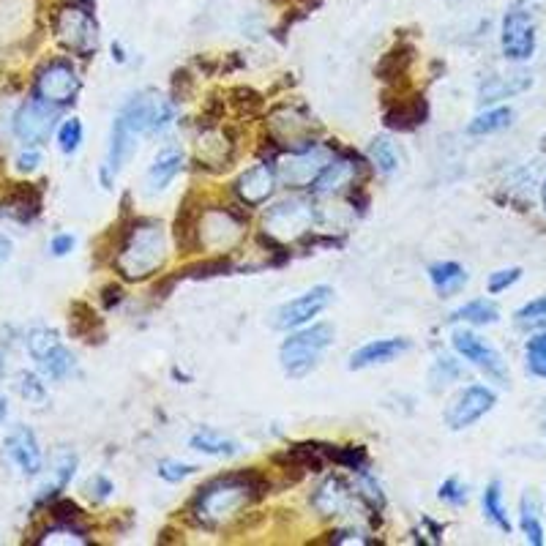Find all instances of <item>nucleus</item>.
<instances>
[{
  "label": "nucleus",
  "mask_w": 546,
  "mask_h": 546,
  "mask_svg": "<svg viewBox=\"0 0 546 546\" xmlns=\"http://www.w3.org/2000/svg\"><path fill=\"white\" fill-rule=\"evenodd\" d=\"M3 456L20 470L22 476H39L41 465H44L39 440L28 426H17L14 432H9V437L3 440Z\"/></svg>",
  "instance_id": "4468645a"
},
{
  "label": "nucleus",
  "mask_w": 546,
  "mask_h": 546,
  "mask_svg": "<svg viewBox=\"0 0 546 546\" xmlns=\"http://www.w3.org/2000/svg\"><path fill=\"white\" fill-rule=\"evenodd\" d=\"M197 473V467L186 465V462H178V459H164L162 465H159V476L164 481H170V484H178L183 478H189Z\"/></svg>",
  "instance_id": "a19ab883"
},
{
  "label": "nucleus",
  "mask_w": 546,
  "mask_h": 546,
  "mask_svg": "<svg viewBox=\"0 0 546 546\" xmlns=\"http://www.w3.org/2000/svg\"><path fill=\"white\" fill-rule=\"evenodd\" d=\"M334 344V328L328 323H317L312 328H304L298 334L287 336L279 347V361H282L284 375L301 380L320 364L323 353Z\"/></svg>",
  "instance_id": "7ed1b4c3"
},
{
  "label": "nucleus",
  "mask_w": 546,
  "mask_h": 546,
  "mask_svg": "<svg viewBox=\"0 0 546 546\" xmlns=\"http://www.w3.org/2000/svg\"><path fill=\"white\" fill-rule=\"evenodd\" d=\"M183 170V151L175 145H167L159 156L153 159L151 170H148V189L151 192H162L170 186V181Z\"/></svg>",
  "instance_id": "aec40b11"
},
{
  "label": "nucleus",
  "mask_w": 546,
  "mask_h": 546,
  "mask_svg": "<svg viewBox=\"0 0 546 546\" xmlns=\"http://www.w3.org/2000/svg\"><path fill=\"white\" fill-rule=\"evenodd\" d=\"M88 495L93 497V500H107V497L112 495V481L104 476H93L91 481H88Z\"/></svg>",
  "instance_id": "8fccbe9b"
},
{
  "label": "nucleus",
  "mask_w": 546,
  "mask_h": 546,
  "mask_svg": "<svg viewBox=\"0 0 546 546\" xmlns=\"http://www.w3.org/2000/svg\"><path fill=\"white\" fill-rule=\"evenodd\" d=\"M541 197H544V208H546V181H544V189H541Z\"/></svg>",
  "instance_id": "6e6d98bb"
},
{
  "label": "nucleus",
  "mask_w": 546,
  "mask_h": 546,
  "mask_svg": "<svg viewBox=\"0 0 546 546\" xmlns=\"http://www.w3.org/2000/svg\"><path fill=\"white\" fill-rule=\"evenodd\" d=\"M325 156L314 151L295 153L293 159H287V164H282L284 181L293 183V186H312V181L320 175V170L325 167Z\"/></svg>",
  "instance_id": "6ab92c4d"
},
{
  "label": "nucleus",
  "mask_w": 546,
  "mask_h": 546,
  "mask_svg": "<svg viewBox=\"0 0 546 546\" xmlns=\"http://www.w3.org/2000/svg\"><path fill=\"white\" fill-rule=\"evenodd\" d=\"M530 74H506V77H489V80L481 85V93H478V102L492 104L500 102V99H508V96H516L530 88Z\"/></svg>",
  "instance_id": "412c9836"
},
{
  "label": "nucleus",
  "mask_w": 546,
  "mask_h": 546,
  "mask_svg": "<svg viewBox=\"0 0 546 546\" xmlns=\"http://www.w3.org/2000/svg\"><path fill=\"white\" fill-rule=\"evenodd\" d=\"M369 156H372V164L383 175H391L399 167V153H396L394 142L388 140V137H375L372 145H369Z\"/></svg>",
  "instance_id": "72a5a7b5"
},
{
  "label": "nucleus",
  "mask_w": 546,
  "mask_h": 546,
  "mask_svg": "<svg viewBox=\"0 0 546 546\" xmlns=\"http://www.w3.org/2000/svg\"><path fill=\"white\" fill-rule=\"evenodd\" d=\"M80 77L69 61H52L39 71L36 77V88H33V99L50 104V107H66L77 99L80 93Z\"/></svg>",
  "instance_id": "423d86ee"
},
{
  "label": "nucleus",
  "mask_w": 546,
  "mask_h": 546,
  "mask_svg": "<svg viewBox=\"0 0 546 546\" xmlns=\"http://www.w3.org/2000/svg\"><path fill=\"white\" fill-rule=\"evenodd\" d=\"M6 415H9V402H6V396L0 394V424L6 421Z\"/></svg>",
  "instance_id": "864d4df0"
},
{
  "label": "nucleus",
  "mask_w": 546,
  "mask_h": 546,
  "mask_svg": "<svg viewBox=\"0 0 546 546\" xmlns=\"http://www.w3.org/2000/svg\"><path fill=\"white\" fill-rule=\"evenodd\" d=\"M511 121H514V112L508 110V107H495V110H486L478 118H473L470 126H467V132L476 134V137H484V134L503 132V129L511 126Z\"/></svg>",
  "instance_id": "c756f323"
},
{
  "label": "nucleus",
  "mask_w": 546,
  "mask_h": 546,
  "mask_svg": "<svg viewBox=\"0 0 546 546\" xmlns=\"http://www.w3.org/2000/svg\"><path fill=\"white\" fill-rule=\"evenodd\" d=\"M500 47L508 61H530L536 52V20L525 6H514L503 17Z\"/></svg>",
  "instance_id": "6e6552de"
},
{
  "label": "nucleus",
  "mask_w": 546,
  "mask_h": 546,
  "mask_svg": "<svg viewBox=\"0 0 546 546\" xmlns=\"http://www.w3.org/2000/svg\"><path fill=\"white\" fill-rule=\"evenodd\" d=\"M58 39L66 50L77 52L80 58H91L96 47H99V28L85 9L69 6L58 14Z\"/></svg>",
  "instance_id": "0eeeda50"
},
{
  "label": "nucleus",
  "mask_w": 546,
  "mask_h": 546,
  "mask_svg": "<svg viewBox=\"0 0 546 546\" xmlns=\"http://www.w3.org/2000/svg\"><path fill=\"white\" fill-rule=\"evenodd\" d=\"M410 61H413V47H396V50L388 52L383 61H380V66H377V77L385 82L399 80L407 71V66H410Z\"/></svg>",
  "instance_id": "2f4dec72"
},
{
  "label": "nucleus",
  "mask_w": 546,
  "mask_h": 546,
  "mask_svg": "<svg viewBox=\"0 0 546 546\" xmlns=\"http://www.w3.org/2000/svg\"><path fill=\"white\" fill-rule=\"evenodd\" d=\"M437 495H440V500H443V503H448V506L459 508L467 503V486L454 476V478H448V481H443V484H440V492H437Z\"/></svg>",
  "instance_id": "ea45409f"
},
{
  "label": "nucleus",
  "mask_w": 546,
  "mask_h": 546,
  "mask_svg": "<svg viewBox=\"0 0 546 546\" xmlns=\"http://www.w3.org/2000/svg\"><path fill=\"white\" fill-rule=\"evenodd\" d=\"M74 246H77V238L69 233H61L50 241V252L55 254V257H66V254L74 252Z\"/></svg>",
  "instance_id": "09e8293b"
},
{
  "label": "nucleus",
  "mask_w": 546,
  "mask_h": 546,
  "mask_svg": "<svg viewBox=\"0 0 546 546\" xmlns=\"http://www.w3.org/2000/svg\"><path fill=\"white\" fill-rule=\"evenodd\" d=\"M358 489H361V497H364L366 503L375 508V511H380V508L385 506L383 489H380V484H377L369 473H361V478H358Z\"/></svg>",
  "instance_id": "79ce46f5"
},
{
  "label": "nucleus",
  "mask_w": 546,
  "mask_h": 546,
  "mask_svg": "<svg viewBox=\"0 0 546 546\" xmlns=\"http://www.w3.org/2000/svg\"><path fill=\"white\" fill-rule=\"evenodd\" d=\"M429 115L424 96H413L405 102H396L394 107L385 110V126L394 132H413L415 126H421Z\"/></svg>",
  "instance_id": "a211bd4d"
},
{
  "label": "nucleus",
  "mask_w": 546,
  "mask_h": 546,
  "mask_svg": "<svg viewBox=\"0 0 546 546\" xmlns=\"http://www.w3.org/2000/svg\"><path fill=\"white\" fill-rule=\"evenodd\" d=\"M36 213H39V194H11L9 200L0 203V216L20 224L31 222Z\"/></svg>",
  "instance_id": "cd10ccee"
},
{
  "label": "nucleus",
  "mask_w": 546,
  "mask_h": 546,
  "mask_svg": "<svg viewBox=\"0 0 546 546\" xmlns=\"http://www.w3.org/2000/svg\"><path fill=\"white\" fill-rule=\"evenodd\" d=\"M525 358L527 369L536 377H541V380H546V331H541V334H536L527 342Z\"/></svg>",
  "instance_id": "c9c22d12"
},
{
  "label": "nucleus",
  "mask_w": 546,
  "mask_h": 546,
  "mask_svg": "<svg viewBox=\"0 0 546 546\" xmlns=\"http://www.w3.org/2000/svg\"><path fill=\"white\" fill-rule=\"evenodd\" d=\"M273 189H276V172H273L271 164H257L252 170H246L235 186L241 203H246L249 208H260L263 203H268Z\"/></svg>",
  "instance_id": "2eb2a0df"
},
{
  "label": "nucleus",
  "mask_w": 546,
  "mask_h": 546,
  "mask_svg": "<svg viewBox=\"0 0 546 546\" xmlns=\"http://www.w3.org/2000/svg\"><path fill=\"white\" fill-rule=\"evenodd\" d=\"M58 107H50V104L39 102V99H31L25 102L14 115V134L20 137L22 142L28 145H41V142L50 140L52 129H55V121H58Z\"/></svg>",
  "instance_id": "f8f14e48"
},
{
  "label": "nucleus",
  "mask_w": 546,
  "mask_h": 546,
  "mask_svg": "<svg viewBox=\"0 0 546 546\" xmlns=\"http://www.w3.org/2000/svg\"><path fill=\"white\" fill-rule=\"evenodd\" d=\"M355 172V167L347 159H339V162H328L320 170V175L312 181V192L317 194H328L334 192V189H339L350 175Z\"/></svg>",
  "instance_id": "bb28decb"
},
{
  "label": "nucleus",
  "mask_w": 546,
  "mask_h": 546,
  "mask_svg": "<svg viewBox=\"0 0 546 546\" xmlns=\"http://www.w3.org/2000/svg\"><path fill=\"white\" fill-rule=\"evenodd\" d=\"M282 459L284 462H290L293 467H298V470H312V473L323 470L325 465L323 448H317V445H293Z\"/></svg>",
  "instance_id": "473e14b6"
},
{
  "label": "nucleus",
  "mask_w": 546,
  "mask_h": 546,
  "mask_svg": "<svg viewBox=\"0 0 546 546\" xmlns=\"http://www.w3.org/2000/svg\"><path fill=\"white\" fill-rule=\"evenodd\" d=\"M137 140L140 134L134 132L129 121L118 115L115 123H112V134H110V148H107V159L102 164V183L104 186H112V181L121 175V170L129 164V159L137 151Z\"/></svg>",
  "instance_id": "ddd939ff"
},
{
  "label": "nucleus",
  "mask_w": 546,
  "mask_h": 546,
  "mask_svg": "<svg viewBox=\"0 0 546 546\" xmlns=\"http://www.w3.org/2000/svg\"><path fill=\"white\" fill-rule=\"evenodd\" d=\"M80 306V312L77 317H71V331H74V336H80L82 342H96L93 336H102V320H99V314L91 312L85 304H77Z\"/></svg>",
  "instance_id": "f704fd0d"
},
{
  "label": "nucleus",
  "mask_w": 546,
  "mask_h": 546,
  "mask_svg": "<svg viewBox=\"0 0 546 546\" xmlns=\"http://www.w3.org/2000/svg\"><path fill=\"white\" fill-rule=\"evenodd\" d=\"M522 279V268H506V271H497L489 276V293L497 295L503 293V290H508L511 284H516Z\"/></svg>",
  "instance_id": "49530a36"
},
{
  "label": "nucleus",
  "mask_w": 546,
  "mask_h": 546,
  "mask_svg": "<svg viewBox=\"0 0 546 546\" xmlns=\"http://www.w3.org/2000/svg\"><path fill=\"white\" fill-rule=\"evenodd\" d=\"M189 445H192L194 451H203V454L208 456H224V459H230V456H235L241 451L235 440L219 435L216 429H200V432H194V435L189 437Z\"/></svg>",
  "instance_id": "b1692460"
},
{
  "label": "nucleus",
  "mask_w": 546,
  "mask_h": 546,
  "mask_svg": "<svg viewBox=\"0 0 546 546\" xmlns=\"http://www.w3.org/2000/svg\"><path fill=\"white\" fill-rule=\"evenodd\" d=\"M25 347L47 380H66L77 372V358L52 328H44V325L31 328L25 336Z\"/></svg>",
  "instance_id": "20e7f679"
},
{
  "label": "nucleus",
  "mask_w": 546,
  "mask_h": 546,
  "mask_svg": "<svg viewBox=\"0 0 546 546\" xmlns=\"http://www.w3.org/2000/svg\"><path fill=\"white\" fill-rule=\"evenodd\" d=\"M459 377V364L454 358H437L435 369H432V388H440V385H448L451 380Z\"/></svg>",
  "instance_id": "c03bdc74"
},
{
  "label": "nucleus",
  "mask_w": 546,
  "mask_h": 546,
  "mask_svg": "<svg viewBox=\"0 0 546 546\" xmlns=\"http://www.w3.org/2000/svg\"><path fill=\"white\" fill-rule=\"evenodd\" d=\"M14 164H17V170L20 172H36L41 164V153L36 151V145H33V148H28V151H22Z\"/></svg>",
  "instance_id": "3c124183"
},
{
  "label": "nucleus",
  "mask_w": 546,
  "mask_h": 546,
  "mask_svg": "<svg viewBox=\"0 0 546 546\" xmlns=\"http://www.w3.org/2000/svg\"><path fill=\"white\" fill-rule=\"evenodd\" d=\"M118 115H123L134 132L142 137V134L164 132L170 126L175 110H172L170 99H164L156 91H142L123 104V110Z\"/></svg>",
  "instance_id": "39448f33"
},
{
  "label": "nucleus",
  "mask_w": 546,
  "mask_h": 546,
  "mask_svg": "<svg viewBox=\"0 0 546 546\" xmlns=\"http://www.w3.org/2000/svg\"><path fill=\"white\" fill-rule=\"evenodd\" d=\"M331 298H334V290L331 287H312L309 293L298 295L293 301H287L279 309H273L271 314V328L276 331H293V328H301L309 320H314L317 314L323 312L325 306L331 304Z\"/></svg>",
  "instance_id": "1a4fd4ad"
},
{
  "label": "nucleus",
  "mask_w": 546,
  "mask_h": 546,
  "mask_svg": "<svg viewBox=\"0 0 546 546\" xmlns=\"http://www.w3.org/2000/svg\"><path fill=\"white\" fill-rule=\"evenodd\" d=\"M497 396L492 388H486V385H470L465 388L462 394L456 396L451 405L445 407V424L448 429H467V426H473L476 421H481L492 407H495Z\"/></svg>",
  "instance_id": "9d476101"
},
{
  "label": "nucleus",
  "mask_w": 546,
  "mask_h": 546,
  "mask_svg": "<svg viewBox=\"0 0 546 546\" xmlns=\"http://www.w3.org/2000/svg\"><path fill=\"white\" fill-rule=\"evenodd\" d=\"M263 489L265 484L254 473L216 478L213 484L200 489V495L194 500V514L203 525H222L227 519H233L252 497L263 495Z\"/></svg>",
  "instance_id": "f257e3e1"
},
{
  "label": "nucleus",
  "mask_w": 546,
  "mask_h": 546,
  "mask_svg": "<svg viewBox=\"0 0 546 546\" xmlns=\"http://www.w3.org/2000/svg\"><path fill=\"white\" fill-rule=\"evenodd\" d=\"M407 350H410L407 339H377V342L358 347L350 355V369H369L375 364H388V361H394L396 355L407 353Z\"/></svg>",
  "instance_id": "f3484780"
},
{
  "label": "nucleus",
  "mask_w": 546,
  "mask_h": 546,
  "mask_svg": "<svg viewBox=\"0 0 546 546\" xmlns=\"http://www.w3.org/2000/svg\"><path fill=\"white\" fill-rule=\"evenodd\" d=\"M459 320H465V323H473V325H492L500 320V309H497L495 301L476 298V301L459 306V309L451 314V323H459Z\"/></svg>",
  "instance_id": "393cba45"
},
{
  "label": "nucleus",
  "mask_w": 546,
  "mask_h": 546,
  "mask_svg": "<svg viewBox=\"0 0 546 546\" xmlns=\"http://www.w3.org/2000/svg\"><path fill=\"white\" fill-rule=\"evenodd\" d=\"M11 252H14V246H11V241L6 238V235H0V265L9 263Z\"/></svg>",
  "instance_id": "603ef678"
},
{
  "label": "nucleus",
  "mask_w": 546,
  "mask_h": 546,
  "mask_svg": "<svg viewBox=\"0 0 546 546\" xmlns=\"http://www.w3.org/2000/svg\"><path fill=\"white\" fill-rule=\"evenodd\" d=\"M82 145V123L80 118H69V121L61 123V129H58V148H61L66 156L80 151Z\"/></svg>",
  "instance_id": "e433bc0d"
},
{
  "label": "nucleus",
  "mask_w": 546,
  "mask_h": 546,
  "mask_svg": "<svg viewBox=\"0 0 546 546\" xmlns=\"http://www.w3.org/2000/svg\"><path fill=\"white\" fill-rule=\"evenodd\" d=\"M484 514L495 527H500L503 533H511V519H508V508L503 503V486L500 481H492L484 492Z\"/></svg>",
  "instance_id": "c85d7f7f"
},
{
  "label": "nucleus",
  "mask_w": 546,
  "mask_h": 546,
  "mask_svg": "<svg viewBox=\"0 0 546 546\" xmlns=\"http://www.w3.org/2000/svg\"><path fill=\"white\" fill-rule=\"evenodd\" d=\"M429 279L435 284V290L443 298L448 295H456L462 287L467 284V271L459 263H451V260H445V263H435L429 268Z\"/></svg>",
  "instance_id": "5701e85b"
},
{
  "label": "nucleus",
  "mask_w": 546,
  "mask_h": 546,
  "mask_svg": "<svg viewBox=\"0 0 546 546\" xmlns=\"http://www.w3.org/2000/svg\"><path fill=\"white\" fill-rule=\"evenodd\" d=\"M541 429H544V435H546V410H544V415H541Z\"/></svg>",
  "instance_id": "5fc2aeb1"
},
{
  "label": "nucleus",
  "mask_w": 546,
  "mask_h": 546,
  "mask_svg": "<svg viewBox=\"0 0 546 546\" xmlns=\"http://www.w3.org/2000/svg\"><path fill=\"white\" fill-rule=\"evenodd\" d=\"M514 317L519 325L546 323V295L544 298H536V301H530V304L522 306V309H519Z\"/></svg>",
  "instance_id": "37998d69"
},
{
  "label": "nucleus",
  "mask_w": 546,
  "mask_h": 546,
  "mask_svg": "<svg viewBox=\"0 0 546 546\" xmlns=\"http://www.w3.org/2000/svg\"><path fill=\"white\" fill-rule=\"evenodd\" d=\"M519 527L525 533L527 544L541 546L544 544V525H541V511L538 503L530 495L522 497V514H519Z\"/></svg>",
  "instance_id": "7c9ffc66"
},
{
  "label": "nucleus",
  "mask_w": 546,
  "mask_h": 546,
  "mask_svg": "<svg viewBox=\"0 0 546 546\" xmlns=\"http://www.w3.org/2000/svg\"><path fill=\"white\" fill-rule=\"evenodd\" d=\"M328 456L334 459L336 465L350 467V470H364L366 462H369V454H366L364 445H344V448L328 451Z\"/></svg>",
  "instance_id": "4c0bfd02"
},
{
  "label": "nucleus",
  "mask_w": 546,
  "mask_h": 546,
  "mask_svg": "<svg viewBox=\"0 0 546 546\" xmlns=\"http://www.w3.org/2000/svg\"><path fill=\"white\" fill-rule=\"evenodd\" d=\"M309 222H312V208L304 200H287V203L271 208L268 219H265V227H268L271 235H284V230L290 233V227H293V235H298L306 233Z\"/></svg>",
  "instance_id": "dca6fc26"
},
{
  "label": "nucleus",
  "mask_w": 546,
  "mask_h": 546,
  "mask_svg": "<svg viewBox=\"0 0 546 546\" xmlns=\"http://www.w3.org/2000/svg\"><path fill=\"white\" fill-rule=\"evenodd\" d=\"M350 500V489L344 484L342 478H328L312 497V506L320 511L323 516H334L339 514Z\"/></svg>",
  "instance_id": "4be33fe9"
},
{
  "label": "nucleus",
  "mask_w": 546,
  "mask_h": 546,
  "mask_svg": "<svg viewBox=\"0 0 546 546\" xmlns=\"http://www.w3.org/2000/svg\"><path fill=\"white\" fill-rule=\"evenodd\" d=\"M17 391H20L22 399H28L33 405H41L47 399V388L41 383L39 377L31 375V372H22L20 380H17Z\"/></svg>",
  "instance_id": "58836bf2"
},
{
  "label": "nucleus",
  "mask_w": 546,
  "mask_h": 546,
  "mask_svg": "<svg viewBox=\"0 0 546 546\" xmlns=\"http://www.w3.org/2000/svg\"><path fill=\"white\" fill-rule=\"evenodd\" d=\"M74 470H77V456L74 454L58 456V459H55V467H52V478L39 489L41 492L39 500H50V497H55L58 492H63L66 484L71 481V476H74Z\"/></svg>",
  "instance_id": "a878e982"
},
{
  "label": "nucleus",
  "mask_w": 546,
  "mask_h": 546,
  "mask_svg": "<svg viewBox=\"0 0 546 546\" xmlns=\"http://www.w3.org/2000/svg\"><path fill=\"white\" fill-rule=\"evenodd\" d=\"M41 544H88V538L71 530V527H58V530H50L47 536L41 538Z\"/></svg>",
  "instance_id": "de8ad7c7"
},
{
  "label": "nucleus",
  "mask_w": 546,
  "mask_h": 546,
  "mask_svg": "<svg viewBox=\"0 0 546 546\" xmlns=\"http://www.w3.org/2000/svg\"><path fill=\"white\" fill-rule=\"evenodd\" d=\"M167 260V241L159 224L140 222L134 224L121 254H118V271L126 279H145L164 265Z\"/></svg>",
  "instance_id": "f03ea898"
},
{
  "label": "nucleus",
  "mask_w": 546,
  "mask_h": 546,
  "mask_svg": "<svg viewBox=\"0 0 546 546\" xmlns=\"http://www.w3.org/2000/svg\"><path fill=\"white\" fill-rule=\"evenodd\" d=\"M454 347L456 353L462 355L465 361H470L473 366H478L486 377H492L500 385H508V369L503 355L497 353L492 344H486L481 336L470 334V331H456Z\"/></svg>",
  "instance_id": "9b49d317"
},
{
  "label": "nucleus",
  "mask_w": 546,
  "mask_h": 546,
  "mask_svg": "<svg viewBox=\"0 0 546 546\" xmlns=\"http://www.w3.org/2000/svg\"><path fill=\"white\" fill-rule=\"evenodd\" d=\"M230 271V260H208V263L192 265L186 268L183 276H194V279H208V276H219V273Z\"/></svg>",
  "instance_id": "a18cd8bd"
}]
</instances>
